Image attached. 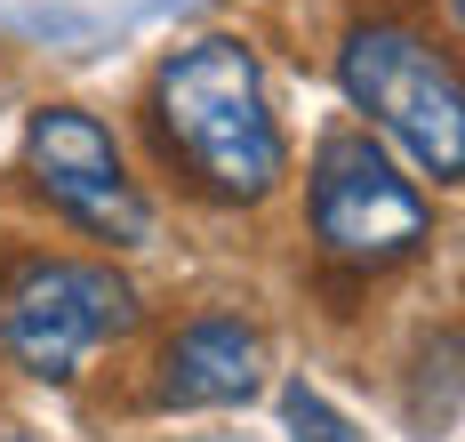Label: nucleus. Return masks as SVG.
Masks as SVG:
<instances>
[{
	"mask_svg": "<svg viewBox=\"0 0 465 442\" xmlns=\"http://www.w3.org/2000/svg\"><path fill=\"white\" fill-rule=\"evenodd\" d=\"M153 161L217 209H257L289 186V137L273 121L265 65L241 33H201L169 49L137 105Z\"/></svg>",
	"mask_w": 465,
	"mask_h": 442,
	"instance_id": "f257e3e1",
	"label": "nucleus"
},
{
	"mask_svg": "<svg viewBox=\"0 0 465 442\" xmlns=\"http://www.w3.org/2000/svg\"><path fill=\"white\" fill-rule=\"evenodd\" d=\"M137 322H144V297L113 257L25 249L0 266V362L41 378V387H73Z\"/></svg>",
	"mask_w": 465,
	"mask_h": 442,
	"instance_id": "f03ea898",
	"label": "nucleus"
},
{
	"mask_svg": "<svg viewBox=\"0 0 465 442\" xmlns=\"http://www.w3.org/2000/svg\"><path fill=\"white\" fill-rule=\"evenodd\" d=\"M337 89L361 113V129L393 137L433 186L465 177V89H458L450 49L425 25H410V16H361L337 41Z\"/></svg>",
	"mask_w": 465,
	"mask_h": 442,
	"instance_id": "7ed1b4c3",
	"label": "nucleus"
},
{
	"mask_svg": "<svg viewBox=\"0 0 465 442\" xmlns=\"http://www.w3.org/2000/svg\"><path fill=\"white\" fill-rule=\"evenodd\" d=\"M305 234L337 274H393L433 242V201L425 186L385 153L370 129H329L305 169Z\"/></svg>",
	"mask_w": 465,
	"mask_h": 442,
	"instance_id": "20e7f679",
	"label": "nucleus"
},
{
	"mask_svg": "<svg viewBox=\"0 0 465 442\" xmlns=\"http://www.w3.org/2000/svg\"><path fill=\"white\" fill-rule=\"evenodd\" d=\"M25 186L48 217H64L73 234L113 249H144L153 242V201L121 161V137L96 121L89 105H41L25 121Z\"/></svg>",
	"mask_w": 465,
	"mask_h": 442,
	"instance_id": "39448f33",
	"label": "nucleus"
},
{
	"mask_svg": "<svg viewBox=\"0 0 465 442\" xmlns=\"http://www.w3.org/2000/svg\"><path fill=\"white\" fill-rule=\"evenodd\" d=\"M265 387V330L249 314H193L153 354L161 410H232Z\"/></svg>",
	"mask_w": 465,
	"mask_h": 442,
	"instance_id": "423d86ee",
	"label": "nucleus"
},
{
	"mask_svg": "<svg viewBox=\"0 0 465 442\" xmlns=\"http://www.w3.org/2000/svg\"><path fill=\"white\" fill-rule=\"evenodd\" d=\"M281 410H289V435H297V442H353V427H345V418H337L305 378H297V387H281Z\"/></svg>",
	"mask_w": 465,
	"mask_h": 442,
	"instance_id": "0eeeda50",
	"label": "nucleus"
}]
</instances>
